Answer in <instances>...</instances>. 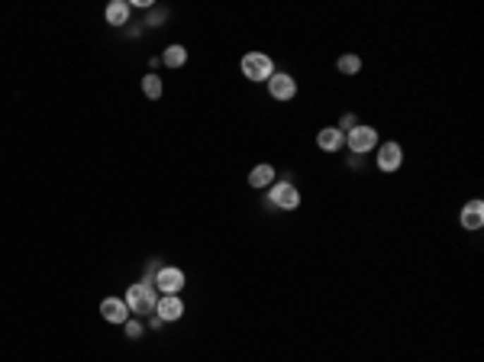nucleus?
Wrapping results in <instances>:
<instances>
[{
	"label": "nucleus",
	"instance_id": "obj_13",
	"mask_svg": "<svg viewBox=\"0 0 484 362\" xmlns=\"http://www.w3.org/2000/svg\"><path fill=\"white\" fill-rule=\"evenodd\" d=\"M249 185L255 188V191H265V188L274 185V169L272 165H255V169L249 171Z\"/></svg>",
	"mask_w": 484,
	"mask_h": 362
},
{
	"label": "nucleus",
	"instance_id": "obj_4",
	"mask_svg": "<svg viewBox=\"0 0 484 362\" xmlns=\"http://www.w3.org/2000/svg\"><path fill=\"white\" fill-rule=\"evenodd\" d=\"M268 204L274 210H297L301 207V191H297L291 181H274L268 188Z\"/></svg>",
	"mask_w": 484,
	"mask_h": 362
},
{
	"label": "nucleus",
	"instance_id": "obj_12",
	"mask_svg": "<svg viewBox=\"0 0 484 362\" xmlns=\"http://www.w3.org/2000/svg\"><path fill=\"white\" fill-rule=\"evenodd\" d=\"M104 20L110 26H126L129 23V4L126 0H110L104 10Z\"/></svg>",
	"mask_w": 484,
	"mask_h": 362
},
{
	"label": "nucleus",
	"instance_id": "obj_1",
	"mask_svg": "<svg viewBox=\"0 0 484 362\" xmlns=\"http://www.w3.org/2000/svg\"><path fill=\"white\" fill-rule=\"evenodd\" d=\"M126 308L133 317H145V314H155V304H159V298H155V285H152L149 278H143V282H136V285H129L126 291Z\"/></svg>",
	"mask_w": 484,
	"mask_h": 362
},
{
	"label": "nucleus",
	"instance_id": "obj_7",
	"mask_svg": "<svg viewBox=\"0 0 484 362\" xmlns=\"http://www.w3.org/2000/svg\"><path fill=\"white\" fill-rule=\"evenodd\" d=\"M381 171H397L404 165V149L401 143H378V155H375Z\"/></svg>",
	"mask_w": 484,
	"mask_h": 362
},
{
	"label": "nucleus",
	"instance_id": "obj_15",
	"mask_svg": "<svg viewBox=\"0 0 484 362\" xmlns=\"http://www.w3.org/2000/svg\"><path fill=\"white\" fill-rule=\"evenodd\" d=\"M143 91H145V97H149V100H159L162 97V91H165V88H162V78L155 75V71L143 78Z\"/></svg>",
	"mask_w": 484,
	"mask_h": 362
},
{
	"label": "nucleus",
	"instance_id": "obj_2",
	"mask_svg": "<svg viewBox=\"0 0 484 362\" xmlns=\"http://www.w3.org/2000/svg\"><path fill=\"white\" fill-rule=\"evenodd\" d=\"M346 149L352 155H368L371 149H378V130L368 123H358L356 130L346 133Z\"/></svg>",
	"mask_w": 484,
	"mask_h": 362
},
{
	"label": "nucleus",
	"instance_id": "obj_8",
	"mask_svg": "<svg viewBox=\"0 0 484 362\" xmlns=\"http://www.w3.org/2000/svg\"><path fill=\"white\" fill-rule=\"evenodd\" d=\"M155 317H162L165 324H174L184 317V301L181 294H162L159 304H155Z\"/></svg>",
	"mask_w": 484,
	"mask_h": 362
},
{
	"label": "nucleus",
	"instance_id": "obj_14",
	"mask_svg": "<svg viewBox=\"0 0 484 362\" xmlns=\"http://www.w3.org/2000/svg\"><path fill=\"white\" fill-rule=\"evenodd\" d=\"M162 62H165L168 68H181V65L188 62V49L184 46H168L165 55H162Z\"/></svg>",
	"mask_w": 484,
	"mask_h": 362
},
{
	"label": "nucleus",
	"instance_id": "obj_6",
	"mask_svg": "<svg viewBox=\"0 0 484 362\" xmlns=\"http://www.w3.org/2000/svg\"><path fill=\"white\" fill-rule=\"evenodd\" d=\"M265 85H268V94H272L274 100H281V104L294 100V94H297V81H294V75H288V71H274Z\"/></svg>",
	"mask_w": 484,
	"mask_h": 362
},
{
	"label": "nucleus",
	"instance_id": "obj_19",
	"mask_svg": "<svg viewBox=\"0 0 484 362\" xmlns=\"http://www.w3.org/2000/svg\"><path fill=\"white\" fill-rule=\"evenodd\" d=\"M165 10H155V13H149V23H145V26H159V23H165Z\"/></svg>",
	"mask_w": 484,
	"mask_h": 362
},
{
	"label": "nucleus",
	"instance_id": "obj_16",
	"mask_svg": "<svg viewBox=\"0 0 484 362\" xmlns=\"http://www.w3.org/2000/svg\"><path fill=\"white\" fill-rule=\"evenodd\" d=\"M336 68L342 71V75H358V71H362V59H358V55H342L339 62H336Z\"/></svg>",
	"mask_w": 484,
	"mask_h": 362
},
{
	"label": "nucleus",
	"instance_id": "obj_11",
	"mask_svg": "<svg viewBox=\"0 0 484 362\" xmlns=\"http://www.w3.org/2000/svg\"><path fill=\"white\" fill-rule=\"evenodd\" d=\"M317 146L323 149V152H339V149H346V133L339 130V126H323V130L317 133Z\"/></svg>",
	"mask_w": 484,
	"mask_h": 362
},
{
	"label": "nucleus",
	"instance_id": "obj_3",
	"mask_svg": "<svg viewBox=\"0 0 484 362\" xmlns=\"http://www.w3.org/2000/svg\"><path fill=\"white\" fill-rule=\"evenodd\" d=\"M242 75L249 78V81H268V78L274 75L272 55H265V52H246V55H242Z\"/></svg>",
	"mask_w": 484,
	"mask_h": 362
},
{
	"label": "nucleus",
	"instance_id": "obj_18",
	"mask_svg": "<svg viewBox=\"0 0 484 362\" xmlns=\"http://www.w3.org/2000/svg\"><path fill=\"white\" fill-rule=\"evenodd\" d=\"M356 126H358L356 114H346V116H342V120H339V130H342V133H349V130H356Z\"/></svg>",
	"mask_w": 484,
	"mask_h": 362
},
{
	"label": "nucleus",
	"instance_id": "obj_5",
	"mask_svg": "<svg viewBox=\"0 0 484 362\" xmlns=\"http://www.w3.org/2000/svg\"><path fill=\"white\" fill-rule=\"evenodd\" d=\"M181 288H184V272L178 265H159L155 269V291L181 294Z\"/></svg>",
	"mask_w": 484,
	"mask_h": 362
},
{
	"label": "nucleus",
	"instance_id": "obj_10",
	"mask_svg": "<svg viewBox=\"0 0 484 362\" xmlns=\"http://www.w3.org/2000/svg\"><path fill=\"white\" fill-rule=\"evenodd\" d=\"M100 314H104L107 324H126L129 320V308L123 298H104L100 301Z\"/></svg>",
	"mask_w": 484,
	"mask_h": 362
},
{
	"label": "nucleus",
	"instance_id": "obj_17",
	"mask_svg": "<svg viewBox=\"0 0 484 362\" xmlns=\"http://www.w3.org/2000/svg\"><path fill=\"white\" fill-rule=\"evenodd\" d=\"M123 327H126V337L129 339H139V337H143V324H139L136 317H133V320H126Z\"/></svg>",
	"mask_w": 484,
	"mask_h": 362
},
{
	"label": "nucleus",
	"instance_id": "obj_9",
	"mask_svg": "<svg viewBox=\"0 0 484 362\" xmlns=\"http://www.w3.org/2000/svg\"><path fill=\"white\" fill-rule=\"evenodd\" d=\"M459 224L465 227V230H471V233H478L484 227V200H468L465 207H461V214H459Z\"/></svg>",
	"mask_w": 484,
	"mask_h": 362
}]
</instances>
